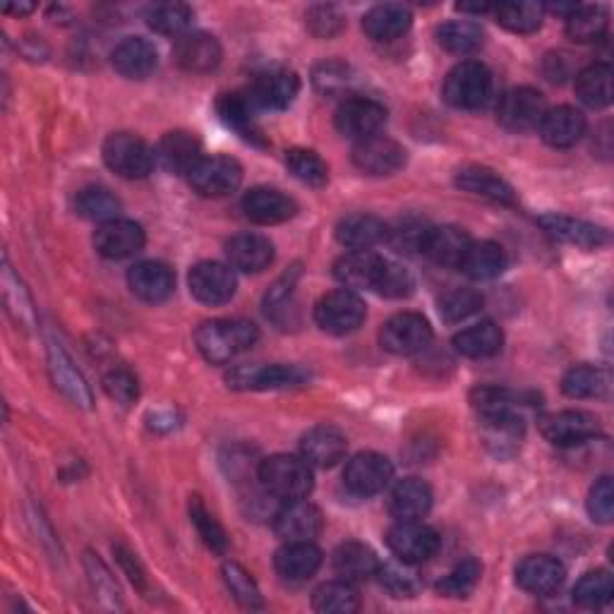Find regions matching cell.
Listing matches in <instances>:
<instances>
[{
  "mask_svg": "<svg viewBox=\"0 0 614 614\" xmlns=\"http://www.w3.org/2000/svg\"><path fill=\"white\" fill-rule=\"evenodd\" d=\"M257 338L259 330L247 320H209L194 332L200 353L214 365L231 362L235 356L253 348Z\"/></svg>",
  "mask_w": 614,
  "mask_h": 614,
  "instance_id": "6da1fadb",
  "label": "cell"
},
{
  "mask_svg": "<svg viewBox=\"0 0 614 614\" xmlns=\"http://www.w3.org/2000/svg\"><path fill=\"white\" fill-rule=\"evenodd\" d=\"M257 478L263 482L267 494L281 502L305 500L312 492V466L303 456L291 454H273L257 468Z\"/></svg>",
  "mask_w": 614,
  "mask_h": 614,
  "instance_id": "7a4b0ae2",
  "label": "cell"
},
{
  "mask_svg": "<svg viewBox=\"0 0 614 614\" xmlns=\"http://www.w3.org/2000/svg\"><path fill=\"white\" fill-rule=\"evenodd\" d=\"M444 101L459 111L485 109L492 97V75L478 60H464L444 80Z\"/></svg>",
  "mask_w": 614,
  "mask_h": 614,
  "instance_id": "3957f363",
  "label": "cell"
},
{
  "mask_svg": "<svg viewBox=\"0 0 614 614\" xmlns=\"http://www.w3.org/2000/svg\"><path fill=\"white\" fill-rule=\"evenodd\" d=\"M103 161L121 178L142 180L152 174L156 152L137 135L115 133L103 142Z\"/></svg>",
  "mask_w": 614,
  "mask_h": 614,
  "instance_id": "277c9868",
  "label": "cell"
},
{
  "mask_svg": "<svg viewBox=\"0 0 614 614\" xmlns=\"http://www.w3.org/2000/svg\"><path fill=\"white\" fill-rule=\"evenodd\" d=\"M188 182L202 198H226V194L238 190L243 182V168L238 161L224 154L202 156L188 171Z\"/></svg>",
  "mask_w": 614,
  "mask_h": 614,
  "instance_id": "5b68a950",
  "label": "cell"
},
{
  "mask_svg": "<svg viewBox=\"0 0 614 614\" xmlns=\"http://www.w3.org/2000/svg\"><path fill=\"white\" fill-rule=\"evenodd\" d=\"M310 380V375L298 365H241L226 375L231 389L238 391H273L291 389Z\"/></svg>",
  "mask_w": 614,
  "mask_h": 614,
  "instance_id": "8992f818",
  "label": "cell"
},
{
  "mask_svg": "<svg viewBox=\"0 0 614 614\" xmlns=\"http://www.w3.org/2000/svg\"><path fill=\"white\" fill-rule=\"evenodd\" d=\"M365 303L350 289L326 293L315 308V322L320 330L334 336H346L360 330L365 322Z\"/></svg>",
  "mask_w": 614,
  "mask_h": 614,
  "instance_id": "52a82bcc",
  "label": "cell"
},
{
  "mask_svg": "<svg viewBox=\"0 0 614 614\" xmlns=\"http://www.w3.org/2000/svg\"><path fill=\"white\" fill-rule=\"evenodd\" d=\"M433 342V326L415 312H399L384 322L380 332V344L394 356H415Z\"/></svg>",
  "mask_w": 614,
  "mask_h": 614,
  "instance_id": "ba28073f",
  "label": "cell"
},
{
  "mask_svg": "<svg viewBox=\"0 0 614 614\" xmlns=\"http://www.w3.org/2000/svg\"><path fill=\"white\" fill-rule=\"evenodd\" d=\"M387 545L403 565H421L439 550V535L423 521H397L387 531Z\"/></svg>",
  "mask_w": 614,
  "mask_h": 614,
  "instance_id": "9c48e42d",
  "label": "cell"
},
{
  "mask_svg": "<svg viewBox=\"0 0 614 614\" xmlns=\"http://www.w3.org/2000/svg\"><path fill=\"white\" fill-rule=\"evenodd\" d=\"M545 113L547 103L540 91L531 87H516L502 97L498 121L502 127L512 130V133H528V130L540 125Z\"/></svg>",
  "mask_w": 614,
  "mask_h": 614,
  "instance_id": "30bf717a",
  "label": "cell"
},
{
  "mask_svg": "<svg viewBox=\"0 0 614 614\" xmlns=\"http://www.w3.org/2000/svg\"><path fill=\"white\" fill-rule=\"evenodd\" d=\"M391 478H394V466L387 456L375 451L353 456L344 470V485L358 498H372V494L382 492Z\"/></svg>",
  "mask_w": 614,
  "mask_h": 614,
  "instance_id": "8fae6325",
  "label": "cell"
},
{
  "mask_svg": "<svg viewBox=\"0 0 614 614\" xmlns=\"http://www.w3.org/2000/svg\"><path fill=\"white\" fill-rule=\"evenodd\" d=\"M543 437L555 447H577L600 433L598 417L585 411H559L540 417Z\"/></svg>",
  "mask_w": 614,
  "mask_h": 614,
  "instance_id": "7c38bea8",
  "label": "cell"
},
{
  "mask_svg": "<svg viewBox=\"0 0 614 614\" xmlns=\"http://www.w3.org/2000/svg\"><path fill=\"white\" fill-rule=\"evenodd\" d=\"M384 123L387 109L372 99H348L336 111V130L356 142L380 135Z\"/></svg>",
  "mask_w": 614,
  "mask_h": 614,
  "instance_id": "4fadbf2b",
  "label": "cell"
},
{
  "mask_svg": "<svg viewBox=\"0 0 614 614\" xmlns=\"http://www.w3.org/2000/svg\"><path fill=\"white\" fill-rule=\"evenodd\" d=\"M353 164H356L358 171L368 176H391L406 164V149L391 137L375 135L356 142V147H353Z\"/></svg>",
  "mask_w": 614,
  "mask_h": 614,
  "instance_id": "5bb4252c",
  "label": "cell"
},
{
  "mask_svg": "<svg viewBox=\"0 0 614 614\" xmlns=\"http://www.w3.org/2000/svg\"><path fill=\"white\" fill-rule=\"evenodd\" d=\"M470 243L473 241H470L468 233L459 226H435V228H425L417 250H421L429 263H435L439 267L461 269Z\"/></svg>",
  "mask_w": 614,
  "mask_h": 614,
  "instance_id": "9a60e30c",
  "label": "cell"
},
{
  "mask_svg": "<svg viewBox=\"0 0 614 614\" xmlns=\"http://www.w3.org/2000/svg\"><path fill=\"white\" fill-rule=\"evenodd\" d=\"M190 293L204 305H224L235 295V273L219 263H200L190 269Z\"/></svg>",
  "mask_w": 614,
  "mask_h": 614,
  "instance_id": "2e32d148",
  "label": "cell"
},
{
  "mask_svg": "<svg viewBox=\"0 0 614 614\" xmlns=\"http://www.w3.org/2000/svg\"><path fill=\"white\" fill-rule=\"evenodd\" d=\"M94 247L101 257L127 259L145 247V231L135 221L113 219L97 228Z\"/></svg>",
  "mask_w": 614,
  "mask_h": 614,
  "instance_id": "e0dca14e",
  "label": "cell"
},
{
  "mask_svg": "<svg viewBox=\"0 0 614 614\" xmlns=\"http://www.w3.org/2000/svg\"><path fill=\"white\" fill-rule=\"evenodd\" d=\"M273 531L286 543L315 540L322 531L320 509L305 500L283 502L277 516H273Z\"/></svg>",
  "mask_w": 614,
  "mask_h": 614,
  "instance_id": "ac0fdd59",
  "label": "cell"
},
{
  "mask_svg": "<svg viewBox=\"0 0 614 614\" xmlns=\"http://www.w3.org/2000/svg\"><path fill=\"white\" fill-rule=\"evenodd\" d=\"M300 91V80L295 72H267L257 77L255 85L247 91V99L253 101V107L259 111H286L295 101Z\"/></svg>",
  "mask_w": 614,
  "mask_h": 614,
  "instance_id": "d6986e66",
  "label": "cell"
},
{
  "mask_svg": "<svg viewBox=\"0 0 614 614\" xmlns=\"http://www.w3.org/2000/svg\"><path fill=\"white\" fill-rule=\"evenodd\" d=\"M565 579H567L565 565L547 555L526 557L516 567V583L531 595H540V598L552 595L559 591Z\"/></svg>",
  "mask_w": 614,
  "mask_h": 614,
  "instance_id": "ffe728a7",
  "label": "cell"
},
{
  "mask_svg": "<svg viewBox=\"0 0 614 614\" xmlns=\"http://www.w3.org/2000/svg\"><path fill=\"white\" fill-rule=\"evenodd\" d=\"M221 56L224 51H221L216 36L206 32H186L178 36L174 46L176 63L188 72H212L221 63Z\"/></svg>",
  "mask_w": 614,
  "mask_h": 614,
  "instance_id": "44dd1931",
  "label": "cell"
},
{
  "mask_svg": "<svg viewBox=\"0 0 614 614\" xmlns=\"http://www.w3.org/2000/svg\"><path fill=\"white\" fill-rule=\"evenodd\" d=\"M538 224L547 235H550V238L567 245L583 247V250H595V247H603L610 241L605 228L588 224V221L573 219V216L545 214L538 219Z\"/></svg>",
  "mask_w": 614,
  "mask_h": 614,
  "instance_id": "7402d4cb",
  "label": "cell"
},
{
  "mask_svg": "<svg viewBox=\"0 0 614 614\" xmlns=\"http://www.w3.org/2000/svg\"><path fill=\"white\" fill-rule=\"evenodd\" d=\"M243 212L259 226H273L293 219L298 212V204L289 194L273 188H253L243 198Z\"/></svg>",
  "mask_w": 614,
  "mask_h": 614,
  "instance_id": "603a6c76",
  "label": "cell"
},
{
  "mask_svg": "<svg viewBox=\"0 0 614 614\" xmlns=\"http://www.w3.org/2000/svg\"><path fill=\"white\" fill-rule=\"evenodd\" d=\"M273 567L283 581L303 583L312 579L322 567V552L312 540H295L286 543L273 557Z\"/></svg>",
  "mask_w": 614,
  "mask_h": 614,
  "instance_id": "cb8c5ba5",
  "label": "cell"
},
{
  "mask_svg": "<svg viewBox=\"0 0 614 614\" xmlns=\"http://www.w3.org/2000/svg\"><path fill=\"white\" fill-rule=\"evenodd\" d=\"M111 63L115 72H121L127 80H145L159 65V54L147 38L130 36L113 48Z\"/></svg>",
  "mask_w": 614,
  "mask_h": 614,
  "instance_id": "d4e9b609",
  "label": "cell"
},
{
  "mask_svg": "<svg viewBox=\"0 0 614 614\" xmlns=\"http://www.w3.org/2000/svg\"><path fill=\"white\" fill-rule=\"evenodd\" d=\"M348 442L332 425H317L308 429L300 439V454L303 459L315 468H332L346 456Z\"/></svg>",
  "mask_w": 614,
  "mask_h": 614,
  "instance_id": "484cf974",
  "label": "cell"
},
{
  "mask_svg": "<svg viewBox=\"0 0 614 614\" xmlns=\"http://www.w3.org/2000/svg\"><path fill=\"white\" fill-rule=\"evenodd\" d=\"M130 291L145 303H164L174 293L176 277L164 263H139L127 273Z\"/></svg>",
  "mask_w": 614,
  "mask_h": 614,
  "instance_id": "4316f807",
  "label": "cell"
},
{
  "mask_svg": "<svg viewBox=\"0 0 614 614\" xmlns=\"http://www.w3.org/2000/svg\"><path fill=\"white\" fill-rule=\"evenodd\" d=\"M538 130L547 145L555 149H567L585 135V118L571 107H557L543 115Z\"/></svg>",
  "mask_w": 614,
  "mask_h": 614,
  "instance_id": "83f0119b",
  "label": "cell"
},
{
  "mask_svg": "<svg viewBox=\"0 0 614 614\" xmlns=\"http://www.w3.org/2000/svg\"><path fill=\"white\" fill-rule=\"evenodd\" d=\"M48 368L51 375H54L56 387L75 403V406L91 409V389L87 380L82 377V372L75 368L68 353H65L56 342L48 344Z\"/></svg>",
  "mask_w": 614,
  "mask_h": 614,
  "instance_id": "f1b7e54d",
  "label": "cell"
},
{
  "mask_svg": "<svg viewBox=\"0 0 614 614\" xmlns=\"http://www.w3.org/2000/svg\"><path fill=\"white\" fill-rule=\"evenodd\" d=\"M433 509V490L417 478L401 480L389 494V514L397 521H423Z\"/></svg>",
  "mask_w": 614,
  "mask_h": 614,
  "instance_id": "f546056e",
  "label": "cell"
},
{
  "mask_svg": "<svg viewBox=\"0 0 614 614\" xmlns=\"http://www.w3.org/2000/svg\"><path fill=\"white\" fill-rule=\"evenodd\" d=\"M384 257L370 250H350L334 265V277L346 289H370L375 291L377 277H380Z\"/></svg>",
  "mask_w": 614,
  "mask_h": 614,
  "instance_id": "4dcf8cb0",
  "label": "cell"
},
{
  "mask_svg": "<svg viewBox=\"0 0 614 614\" xmlns=\"http://www.w3.org/2000/svg\"><path fill=\"white\" fill-rule=\"evenodd\" d=\"M456 186L461 190L478 194V198H488L500 204H514L516 192L509 182L485 166H464L456 171Z\"/></svg>",
  "mask_w": 614,
  "mask_h": 614,
  "instance_id": "1f68e13d",
  "label": "cell"
},
{
  "mask_svg": "<svg viewBox=\"0 0 614 614\" xmlns=\"http://www.w3.org/2000/svg\"><path fill=\"white\" fill-rule=\"evenodd\" d=\"M226 257L231 267L247 273H257L273 263V245L265 235H235V238L226 243Z\"/></svg>",
  "mask_w": 614,
  "mask_h": 614,
  "instance_id": "d6a6232c",
  "label": "cell"
},
{
  "mask_svg": "<svg viewBox=\"0 0 614 614\" xmlns=\"http://www.w3.org/2000/svg\"><path fill=\"white\" fill-rule=\"evenodd\" d=\"M387 226L382 219L372 214H350L338 221L336 241L348 250H370L387 238Z\"/></svg>",
  "mask_w": 614,
  "mask_h": 614,
  "instance_id": "836d02e7",
  "label": "cell"
},
{
  "mask_svg": "<svg viewBox=\"0 0 614 614\" xmlns=\"http://www.w3.org/2000/svg\"><path fill=\"white\" fill-rule=\"evenodd\" d=\"M413 24V15L409 8L397 5V3H384L375 5L368 15L362 18V30L375 42H394V38L403 36Z\"/></svg>",
  "mask_w": 614,
  "mask_h": 614,
  "instance_id": "e575fe53",
  "label": "cell"
},
{
  "mask_svg": "<svg viewBox=\"0 0 614 614\" xmlns=\"http://www.w3.org/2000/svg\"><path fill=\"white\" fill-rule=\"evenodd\" d=\"M156 156H159V161L166 171L188 176L190 168L202 159V145L192 133H182V130H178V133H168L159 142Z\"/></svg>",
  "mask_w": 614,
  "mask_h": 614,
  "instance_id": "d590c367",
  "label": "cell"
},
{
  "mask_svg": "<svg viewBox=\"0 0 614 614\" xmlns=\"http://www.w3.org/2000/svg\"><path fill=\"white\" fill-rule=\"evenodd\" d=\"M482 429H485V442L494 454H514L524 437V421L516 411H500L482 415Z\"/></svg>",
  "mask_w": 614,
  "mask_h": 614,
  "instance_id": "8d00e7d4",
  "label": "cell"
},
{
  "mask_svg": "<svg viewBox=\"0 0 614 614\" xmlns=\"http://www.w3.org/2000/svg\"><path fill=\"white\" fill-rule=\"evenodd\" d=\"M334 571L344 581H368L380 571V559L362 543H346L334 552Z\"/></svg>",
  "mask_w": 614,
  "mask_h": 614,
  "instance_id": "74e56055",
  "label": "cell"
},
{
  "mask_svg": "<svg viewBox=\"0 0 614 614\" xmlns=\"http://www.w3.org/2000/svg\"><path fill=\"white\" fill-rule=\"evenodd\" d=\"M221 121H224L228 127H233L235 133L243 135L247 142H257L263 145V133L257 127V109L253 107V101L247 99V94H224L216 103Z\"/></svg>",
  "mask_w": 614,
  "mask_h": 614,
  "instance_id": "f35d334b",
  "label": "cell"
},
{
  "mask_svg": "<svg viewBox=\"0 0 614 614\" xmlns=\"http://www.w3.org/2000/svg\"><path fill=\"white\" fill-rule=\"evenodd\" d=\"M504 269H506L504 247L492 241L470 243L468 253L461 263V271L466 273V277L476 279V281H488V279L500 277Z\"/></svg>",
  "mask_w": 614,
  "mask_h": 614,
  "instance_id": "ab89813d",
  "label": "cell"
},
{
  "mask_svg": "<svg viewBox=\"0 0 614 614\" xmlns=\"http://www.w3.org/2000/svg\"><path fill=\"white\" fill-rule=\"evenodd\" d=\"M504 334L494 322H480L454 336V348L466 358H490L502 350Z\"/></svg>",
  "mask_w": 614,
  "mask_h": 614,
  "instance_id": "60d3db41",
  "label": "cell"
},
{
  "mask_svg": "<svg viewBox=\"0 0 614 614\" xmlns=\"http://www.w3.org/2000/svg\"><path fill=\"white\" fill-rule=\"evenodd\" d=\"M577 97L588 109H607L612 103V68L607 63L588 65L577 77Z\"/></svg>",
  "mask_w": 614,
  "mask_h": 614,
  "instance_id": "b9f144b4",
  "label": "cell"
},
{
  "mask_svg": "<svg viewBox=\"0 0 614 614\" xmlns=\"http://www.w3.org/2000/svg\"><path fill=\"white\" fill-rule=\"evenodd\" d=\"M312 607L322 614H353L360 607V598L350 581H330L312 595Z\"/></svg>",
  "mask_w": 614,
  "mask_h": 614,
  "instance_id": "7bdbcfd3",
  "label": "cell"
},
{
  "mask_svg": "<svg viewBox=\"0 0 614 614\" xmlns=\"http://www.w3.org/2000/svg\"><path fill=\"white\" fill-rule=\"evenodd\" d=\"M561 391L569 399H598L607 391V372L595 365H573L561 380Z\"/></svg>",
  "mask_w": 614,
  "mask_h": 614,
  "instance_id": "ee69618b",
  "label": "cell"
},
{
  "mask_svg": "<svg viewBox=\"0 0 614 614\" xmlns=\"http://www.w3.org/2000/svg\"><path fill=\"white\" fill-rule=\"evenodd\" d=\"M75 209L77 214L89 219V221H99V224H107V221H113L121 216V200L107 188H85L77 192L75 198Z\"/></svg>",
  "mask_w": 614,
  "mask_h": 614,
  "instance_id": "f6af8a7d",
  "label": "cell"
},
{
  "mask_svg": "<svg viewBox=\"0 0 614 614\" xmlns=\"http://www.w3.org/2000/svg\"><path fill=\"white\" fill-rule=\"evenodd\" d=\"M482 38H485V34H482L480 24L470 22V20H454V22L442 24V27L437 30L439 46L447 48L449 54H456V56L473 54V51H478L482 46Z\"/></svg>",
  "mask_w": 614,
  "mask_h": 614,
  "instance_id": "bcb514c9",
  "label": "cell"
},
{
  "mask_svg": "<svg viewBox=\"0 0 614 614\" xmlns=\"http://www.w3.org/2000/svg\"><path fill=\"white\" fill-rule=\"evenodd\" d=\"M492 12L504 30L514 34H533L540 30L545 8L538 3H500Z\"/></svg>",
  "mask_w": 614,
  "mask_h": 614,
  "instance_id": "7dc6e473",
  "label": "cell"
},
{
  "mask_svg": "<svg viewBox=\"0 0 614 614\" xmlns=\"http://www.w3.org/2000/svg\"><path fill=\"white\" fill-rule=\"evenodd\" d=\"M607 32V12L598 5H579L567 18V34L571 42L591 44Z\"/></svg>",
  "mask_w": 614,
  "mask_h": 614,
  "instance_id": "c3c4849f",
  "label": "cell"
},
{
  "mask_svg": "<svg viewBox=\"0 0 614 614\" xmlns=\"http://www.w3.org/2000/svg\"><path fill=\"white\" fill-rule=\"evenodd\" d=\"M612 595H614V581L610 577V571L605 569L583 573L581 581L573 585V603L585 610H598L607 605Z\"/></svg>",
  "mask_w": 614,
  "mask_h": 614,
  "instance_id": "681fc988",
  "label": "cell"
},
{
  "mask_svg": "<svg viewBox=\"0 0 614 614\" xmlns=\"http://www.w3.org/2000/svg\"><path fill=\"white\" fill-rule=\"evenodd\" d=\"M192 22V10L182 3H159L147 10V24L164 36H182Z\"/></svg>",
  "mask_w": 614,
  "mask_h": 614,
  "instance_id": "f907efd6",
  "label": "cell"
},
{
  "mask_svg": "<svg viewBox=\"0 0 614 614\" xmlns=\"http://www.w3.org/2000/svg\"><path fill=\"white\" fill-rule=\"evenodd\" d=\"M286 166L289 171L310 188H324L330 180V168L322 161V156L312 149H291L286 152Z\"/></svg>",
  "mask_w": 614,
  "mask_h": 614,
  "instance_id": "816d5d0a",
  "label": "cell"
},
{
  "mask_svg": "<svg viewBox=\"0 0 614 614\" xmlns=\"http://www.w3.org/2000/svg\"><path fill=\"white\" fill-rule=\"evenodd\" d=\"M480 573H482L480 561L464 559L459 567L437 583V591L447 598H466L478 585Z\"/></svg>",
  "mask_w": 614,
  "mask_h": 614,
  "instance_id": "f5cc1de1",
  "label": "cell"
},
{
  "mask_svg": "<svg viewBox=\"0 0 614 614\" xmlns=\"http://www.w3.org/2000/svg\"><path fill=\"white\" fill-rule=\"evenodd\" d=\"M482 305V295L468 289H454L439 298V315L444 322H461L470 315H476Z\"/></svg>",
  "mask_w": 614,
  "mask_h": 614,
  "instance_id": "db71d44e",
  "label": "cell"
},
{
  "mask_svg": "<svg viewBox=\"0 0 614 614\" xmlns=\"http://www.w3.org/2000/svg\"><path fill=\"white\" fill-rule=\"evenodd\" d=\"M413 289H415L413 273L406 267L384 259L380 277H377V283H375V291L384 298H409L413 293Z\"/></svg>",
  "mask_w": 614,
  "mask_h": 614,
  "instance_id": "11a10c76",
  "label": "cell"
},
{
  "mask_svg": "<svg viewBox=\"0 0 614 614\" xmlns=\"http://www.w3.org/2000/svg\"><path fill=\"white\" fill-rule=\"evenodd\" d=\"M224 581L228 585V591L233 593V598L238 600L241 605L263 607V595H259L257 583L250 579V573H247L241 565H235V561H226Z\"/></svg>",
  "mask_w": 614,
  "mask_h": 614,
  "instance_id": "9f6ffc18",
  "label": "cell"
},
{
  "mask_svg": "<svg viewBox=\"0 0 614 614\" xmlns=\"http://www.w3.org/2000/svg\"><path fill=\"white\" fill-rule=\"evenodd\" d=\"M190 516H192V524L198 526V533H200V538L206 543L209 550H214V552H226V547H228V540H226V533L224 528H221L214 516L206 512L204 504L200 502V498H192L190 502Z\"/></svg>",
  "mask_w": 614,
  "mask_h": 614,
  "instance_id": "6f0895ef",
  "label": "cell"
},
{
  "mask_svg": "<svg viewBox=\"0 0 614 614\" xmlns=\"http://www.w3.org/2000/svg\"><path fill=\"white\" fill-rule=\"evenodd\" d=\"M298 277H300V269L293 267L289 273H283V277L271 286L267 298H265L267 317H271L277 324H283V315L291 310L289 303H291V295H293Z\"/></svg>",
  "mask_w": 614,
  "mask_h": 614,
  "instance_id": "680465c9",
  "label": "cell"
},
{
  "mask_svg": "<svg viewBox=\"0 0 614 614\" xmlns=\"http://www.w3.org/2000/svg\"><path fill=\"white\" fill-rule=\"evenodd\" d=\"M315 87L322 91V94H342V91L348 89L350 85V68L344 63H338V60H330V63H322L320 68L315 70Z\"/></svg>",
  "mask_w": 614,
  "mask_h": 614,
  "instance_id": "91938a15",
  "label": "cell"
},
{
  "mask_svg": "<svg viewBox=\"0 0 614 614\" xmlns=\"http://www.w3.org/2000/svg\"><path fill=\"white\" fill-rule=\"evenodd\" d=\"M588 514L598 524H610L614 516V488L612 478H600L588 492Z\"/></svg>",
  "mask_w": 614,
  "mask_h": 614,
  "instance_id": "94428289",
  "label": "cell"
},
{
  "mask_svg": "<svg viewBox=\"0 0 614 614\" xmlns=\"http://www.w3.org/2000/svg\"><path fill=\"white\" fill-rule=\"evenodd\" d=\"M103 391L121 406H130L135 403L139 397V387L133 372L127 370H111L107 377H103Z\"/></svg>",
  "mask_w": 614,
  "mask_h": 614,
  "instance_id": "6125c7cd",
  "label": "cell"
},
{
  "mask_svg": "<svg viewBox=\"0 0 614 614\" xmlns=\"http://www.w3.org/2000/svg\"><path fill=\"white\" fill-rule=\"evenodd\" d=\"M3 283H5V303H8V310H10V312H15L18 322L32 326V324H34L32 300H30L27 291L22 289V286H20V291H15V289H18V279H15V273L10 271V267H5Z\"/></svg>",
  "mask_w": 614,
  "mask_h": 614,
  "instance_id": "be15d7a7",
  "label": "cell"
},
{
  "mask_svg": "<svg viewBox=\"0 0 614 614\" xmlns=\"http://www.w3.org/2000/svg\"><path fill=\"white\" fill-rule=\"evenodd\" d=\"M308 24H310V32L315 36L330 38L342 32L344 18H342V12L332 5H317L308 12Z\"/></svg>",
  "mask_w": 614,
  "mask_h": 614,
  "instance_id": "e7e4bbea",
  "label": "cell"
},
{
  "mask_svg": "<svg viewBox=\"0 0 614 614\" xmlns=\"http://www.w3.org/2000/svg\"><path fill=\"white\" fill-rule=\"evenodd\" d=\"M377 577L382 579V583L397 598H411L415 593V579H413V573L406 571V569L391 567V565L389 567L380 565V571H377Z\"/></svg>",
  "mask_w": 614,
  "mask_h": 614,
  "instance_id": "03108f58",
  "label": "cell"
},
{
  "mask_svg": "<svg viewBox=\"0 0 614 614\" xmlns=\"http://www.w3.org/2000/svg\"><path fill=\"white\" fill-rule=\"evenodd\" d=\"M32 10H34V5H30V3L27 5H8L5 8L8 15H27V12H32Z\"/></svg>",
  "mask_w": 614,
  "mask_h": 614,
  "instance_id": "003e7915",
  "label": "cell"
}]
</instances>
